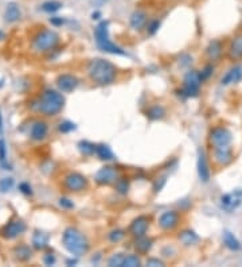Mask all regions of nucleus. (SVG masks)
<instances>
[{"label":"nucleus","mask_w":242,"mask_h":267,"mask_svg":"<svg viewBox=\"0 0 242 267\" xmlns=\"http://www.w3.org/2000/svg\"><path fill=\"white\" fill-rule=\"evenodd\" d=\"M224 244L229 250H232V251H238V250L241 249V243L238 242L237 238L230 231H225L224 232Z\"/></svg>","instance_id":"obj_29"},{"label":"nucleus","mask_w":242,"mask_h":267,"mask_svg":"<svg viewBox=\"0 0 242 267\" xmlns=\"http://www.w3.org/2000/svg\"><path fill=\"white\" fill-rule=\"evenodd\" d=\"M201 73V77H202V81H206V80H209L213 76V73H214V65L213 64H207L203 68V69L199 72Z\"/></svg>","instance_id":"obj_40"},{"label":"nucleus","mask_w":242,"mask_h":267,"mask_svg":"<svg viewBox=\"0 0 242 267\" xmlns=\"http://www.w3.org/2000/svg\"><path fill=\"white\" fill-rule=\"evenodd\" d=\"M114 190L117 192L121 196H127L129 192V188H131V184H129L128 178H125V177H120L119 180L114 182Z\"/></svg>","instance_id":"obj_30"},{"label":"nucleus","mask_w":242,"mask_h":267,"mask_svg":"<svg viewBox=\"0 0 242 267\" xmlns=\"http://www.w3.org/2000/svg\"><path fill=\"white\" fill-rule=\"evenodd\" d=\"M125 257H127V255H124V254L121 253L113 254L109 258V261H108V265H109L110 267H123Z\"/></svg>","instance_id":"obj_36"},{"label":"nucleus","mask_w":242,"mask_h":267,"mask_svg":"<svg viewBox=\"0 0 242 267\" xmlns=\"http://www.w3.org/2000/svg\"><path fill=\"white\" fill-rule=\"evenodd\" d=\"M94 39L97 42V46L100 47L101 50L109 53L114 55H125L127 53L117 46L116 43L110 41L109 37V22L108 20H101L100 23L97 24L94 28Z\"/></svg>","instance_id":"obj_4"},{"label":"nucleus","mask_w":242,"mask_h":267,"mask_svg":"<svg viewBox=\"0 0 242 267\" xmlns=\"http://www.w3.org/2000/svg\"><path fill=\"white\" fill-rule=\"evenodd\" d=\"M50 23L58 27V26H62L65 23V19L62 16H53V18H50Z\"/></svg>","instance_id":"obj_46"},{"label":"nucleus","mask_w":242,"mask_h":267,"mask_svg":"<svg viewBox=\"0 0 242 267\" xmlns=\"http://www.w3.org/2000/svg\"><path fill=\"white\" fill-rule=\"evenodd\" d=\"M14 255L19 262H27L32 258V250L27 244H18L14 249Z\"/></svg>","instance_id":"obj_26"},{"label":"nucleus","mask_w":242,"mask_h":267,"mask_svg":"<svg viewBox=\"0 0 242 267\" xmlns=\"http://www.w3.org/2000/svg\"><path fill=\"white\" fill-rule=\"evenodd\" d=\"M49 239L50 236L42 232V231H35L34 235H32V247L35 250H45L49 247Z\"/></svg>","instance_id":"obj_25"},{"label":"nucleus","mask_w":242,"mask_h":267,"mask_svg":"<svg viewBox=\"0 0 242 267\" xmlns=\"http://www.w3.org/2000/svg\"><path fill=\"white\" fill-rule=\"evenodd\" d=\"M78 84H80V80L74 74L70 73L61 74V76H58V79H57V87H58L61 92L64 93L73 92L74 89L78 87Z\"/></svg>","instance_id":"obj_16"},{"label":"nucleus","mask_w":242,"mask_h":267,"mask_svg":"<svg viewBox=\"0 0 242 267\" xmlns=\"http://www.w3.org/2000/svg\"><path fill=\"white\" fill-rule=\"evenodd\" d=\"M143 265L142 259L136 254H129L124 259L123 267H140Z\"/></svg>","instance_id":"obj_34"},{"label":"nucleus","mask_w":242,"mask_h":267,"mask_svg":"<svg viewBox=\"0 0 242 267\" xmlns=\"http://www.w3.org/2000/svg\"><path fill=\"white\" fill-rule=\"evenodd\" d=\"M86 73L93 83L105 87L114 83L117 77V68L105 58H93L87 62Z\"/></svg>","instance_id":"obj_1"},{"label":"nucleus","mask_w":242,"mask_h":267,"mask_svg":"<svg viewBox=\"0 0 242 267\" xmlns=\"http://www.w3.org/2000/svg\"><path fill=\"white\" fill-rule=\"evenodd\" d=\"M14 186V178H1L0 180V193H7Z\"/></svg>","instance_id":"obj_38"},{"label":"nucleus","mask_w":242,"mask_h":267,"mask_svg":"<svg viewBox=\"0 0 242 267\" xmlns=\"http://www.w3.org/2000/svg\"><path fill=\"white\" fill-rule=\"evenodd\" d=\"M32 106L35 107V111L45 116H55L64 110L65 97L62 93L54 89H46L42 93V96Z\"/></svg>","instance_id":"obj_3"},{"label":"nucleus","mask_w":242,"mask_h":267,"mask_svg":"<svg viewBox=\"0 0 242 267\" xmlns=\"http://www.w3.org/2000/svg\"><path fill=\"white\" fill-rule=\"evenodd\" d=\"M147 266H150V267H163L165 266V263L161 261V259L159 258H148L147 259V262H146Z\"/></svg>","instance_id":"obj_42"},{"label":"nucleus","mask_w":242,"mask_h":267,"mask_svg":"<svg viewBox=\"0 0 242 267\" xmlns=\"http://www.w3.org/2000/svg\"><path fill=\"white\" fill-rule=\"evenodd\" d=\"M43 263H45L46 266H53L55 263V257L54 254H46L45 257H43Z\"/></svg>","instance_id":"obj_45"},{"label":"nucleus","mask_w":242,"mask_h":267,"mask_svg":"<svg viewBox=\"0 0 242 267\" xmlns=\"http://www.w3.org/2000/svg\"><path fill=\"white\" fill-rule=\"evenodd\" d=\"M64 188L70 193H80L89 188V180L78 171H72L65 175Z\"/></svg>","instance_id":"obj_7"},{"label":"nucleus","mask_w":242,"mask_h":267,"mask_svg":"<svg viewBox=\"0 0 242 267\" xmlns=\"http://www.w3.org/2000/svg\"><path fill=\"white\" fill-rule=\"evenodd\" d=\"M62 7H64V4L61 3L60 0H47L41 5L42 11H45L47 14H54L57 11H60Z\"/></svg>","instance_id":"obj_31"},{"label":"nucleus","mask_w":242,"mask_h":267,"mask_svg":"<svg viewBox=\"0 0 242 267\" xmlns=\"http://www.w3.org/2000/svg\"><path fill=\"white\" fill-rule=\"evenodd\" d=\"M125 235H127V231L123 230V228H116L108 234V240L110 243H120L125 238Z\"/></svg>","instance_id":"obj_33"},{"label":"nucleus","mask_w":242,"mask_h":267,"mask_svg":"<svg viewBox=\"0 0 242 267\" xmlns=\"http://www.w3.org/2000/svg\"><path fill=\"white\" fill-rule=\"evenodd\" d=\"M202 77L201 73L198 70H188L187 73L184 74L183 77V85L180 89V95L184 97H197L201 92V85H202Z\"/></svg>","instance_id":"obj_6"},{"label":"nucleus","mask_w":242,"mask_h":267,"mask_svg":"<svg viewBox=\"0 0 242 267\" xmlns=\"http://www.w3.org/2000/svg\"><path fill=\"white\" fill-rule=\"evenodd\" d=\"M233 140V135L224 126H218L210 130L209 133V144L211 148L222 147V146H230V143Z\"/></svg>","instance_id":"obj_8"},{"label":"nucleus","mask_w":242,"mask_h":267,"mask_svg":"<svg viewBox=\"0 0 242 267\" xmlns=\"http://www.w3.org/2000/svg\"><path fill=\"white\" fill-rule=\"evenodd\" d=\"M178 240L183 247H192V246H197L199 243L201 238L192 230H183L179 232Z\"/></svg>","instance_id":"obj_21"},{"label":"nucleus","mask_w":242,"mask_h":267,"mask_svg":"<svg viewBox=\"0 0 242 267\" xmlns=\"http://www.w3.org/2000/svg\"><path fill=\"white\" fill-rule=\"evenodd\" d=\"M221 208L226 212H233L242 204V189H236L230 193L222 194L220 198Z\"/></svg>","instance_id":"obj_11"},{"label":"nucleus","mask_w":242,"mask_h":267,"mask_svg":"<svg viewBox=\"0 0 242 267\" xmlns=\"http://www.w3.org/2000/svg\"><path fill=\"white\" fill-rule=\"evenodd\" d=\"M4 18L5 22H8V23H15V22H18L19 19L22 18V11H20V7H19L18 3L11 1V3L7 4L4 11Z\"/></svg>","instance_id":"obj_24"},{"label":"nucleus","mask_w":242,"mask_h":267,"mask_svg":"<svg viewBox=\"0 0 242 267\" xmlns=\"http://www.w3.org/2000/svg\"><path fill=\"white\" fill-rule=\"evenodd\" d=\"M62 243L64 247L74 257L86 255L90 250V243L86 235L76 227H68L62 234Z\"/></svg>","instance_id":"obj_2"},{"label":"nucleus","mask_w":242,"mask_h":267,"mask_svg":"<svg viewBox=\"0 0 242 267\" xmlns=\"http://www.w3.org/2000/svg\"><path fill=\"white\" fill-rule=\"evenodd\" d=\"M3 134V116H1V111H0V135Z\"/></svg>","instance_id":"obj_48"},{"label":"nucleus","mask_w":242,"mask_h":267,"mask_svg":"<svg viewBox=\"0 0 242 267\" xmlns=\"http://www.w3.org/2000/svg\"><path fill=\"white\" fill-rule=\"evenodd\" d=\"M228 57L232 61H237L242 58V35L234 37L230 42L228 50Z\"/></svg>","instance_id":"obj_23"},{"label":"nucleus","mask_w":242,"mask_h":267,"mask_svg":"<svg viewBox=\"0 0 242 267\" xmlns=\"http://www.w3.org/2000/svg\"><path fill=\"white\" fill-rule=\"evenodd\" d=\"M96 155L100 158L101 161H114L116 158H114V154L112 151V148L105 144V143H101V144H97L96 146Z\"/></svg>","instance_id":"obj_27"},{"label":"nucleus","mask_w":242,"mask_h":267,"mask_svg":"<svg viewBox=\"0 0 242 267\" xmlns=\"http://www.w3.org/2000/svg\"><path fill=\"white\" fill-rule=\"evenodd\" d=\"M154 239L152 238H148L147 235L140 236V238H135V243H133V247L136 250L137 254H142V255H146L152 250L154 247Z\"/></svg>","instance_id":"obj_22"},{"label":"nucleus","mask_w":242,"mask_h":267,"mask_svg":"<svg viewBox=\"0 0 242 267\" xmlns=\"http://www.w3.org/2000/svg\"><path fill=\"white\" fill-rule=\"evenodd\" d=\"M96 146L94 143L89 142V140H81L78 143V150L81 151V154L86 155V157H90L93 154H96Z\"/></svg>","instance_id":"obj_32"},{"label":"nucleus","mask_w":242,"mask_h":267,"mask_svg":"<svg viewBox=\"0 0 242 267\" xmlns=\"http://www.w3.org/2000/svg\"><path fill=\"white\" fill-rule=\"evenodd\" d=\"M150 224H151V219L148 216H137L136 219H133L131 226L128 228V232L133 238H140V236L147 235L148 232V228H150Z\"/></svg>","instance_id":"obj_12"},{"label":"nucleus","mask_w":242,"mask_h":267,"mask_svg":"<svg viewBox=\"0 0 242 267\" xmlns=\"http://www.w3.org/2000/svg\"><path fill=\"white\" fill-rule=\"evenodd\" d=\"M213 158L217 165L228 166L230 165L234 159L233 148L230 146H222V147L213 148Z\"/></svg>","instance_id":"obj_14"},{"label":"nucleus","mask_w":242,"mask_h":267,"mask_svg":"<svg viewBox=\"0 0 242 267\" xmlns=\"http://www.w3.org/2000/svg\"><path fill=\"white\" fill-rule=\"evenodd\" d=\"M60 205L62 208H65V209H73L74 208L73 201H72V200H69V198H66V197L60 198Z\"/></svg>","instance_id":"obj_44"},{"label":"nucleus","mask_w":242,"mask_h":267,"mask_svg":"<svg viewBox=\"0 0 242 267\" xmlns=\"http://www.w3.org/2000/svg\"><path fill=\"white\" fill-rule=\"evenodd\" d=\"M180 223V215L176 211H165L160 215L158 226L163 231H174Z\"/></svg>","instance_id":"obj_13"},{"label":"nucleus","mask_w":242,"mask_h":267,"mask_svg":"<svg viewBox=\"0 0 242 267\" xmlns=\"http://www.w3.org/2000/svg\"><path fill=\"white\" fill-rule=\"evenodd\" d=\"M120 178L119 170L114 166H104L97 171L94 175V181L100 186H109L114 185V182Z\"/></svg>","instance_id":"obj_9"},{"label":"nucleus","mask_w":242,"mask_h":267,"mask_svg":"<svg viewBox=\"0 0 242 267\" xmlns=\"http://www.w3.org/2000/svg\"><path fill=\"white\" fill-rule=\"evenodd\" d=\"M147 22H148V15L143 9H135L129 16V26L135 31H142L143 28H146Z\"/></svg>","instance_id":"obj_17"},{"label":"nucleus","mask_w":242,"mask_h":267,"mask_svg":"<svg viewBox=\"0 0 242 267\" xmlns=\"http://www.w3.org/2000/svg\"><path fill=\"white\" fill-rule=\"evenodd\" d=\"M197 167H198V175L201 178L202 182L207 184L210 181L211 171L209 162H207V157H206V152L203 148L198 150V161H197Z\"/></svg>","instance_id":"obj_15"},{"label":"nucleus","mask_w":242,"mask_h":267,"mask_svg":"<svg viewBox=\"0 0 242 267\" xmlns=\"http://www.w3.org/2000/svg\"><path fill=\"white\" fill-rule=\"evenodd\" d=\"M101 18V12L100 11H94V12H93V14H91V19H93V20H98V19Z\"/></svg>","instance_id":"obj_47"},{"label":"nucleus","mask_w":242,"mask_h":267,"mask_svg":"<svg viewBox=\"0 0 242 267\" xmlns=\"http://www.w3.org/2000/svg\"><path fill=\"white\" fill-rule=\"evenodd\" d=\"M160 26H161L160 19H158V18L150 19V20L147 22V26H146L147 34H148V35H155L156 32L159 31Z\"/></svg>","instance_id":"obj_35"},{"label":"nucleus","mask_w":242,"mask_h":267,"mask_svg":"<svg viewBox=\"0 0 242 267\" xmlns=\"http://www.w3.org/2000/svg\"><path fill=\"white\" fill-rule=\"evenodd\" d=\"M0 163L1 166L7 167V170H9V166L7 165V147H5L4 139H0Z\"/></svg>","instance_id":"obj_37"},{"label":"nucleus","mask_w":242,"mask_h":267,"mask_svg":"<svg viewBox=\"0 0 242 267\" xmlns=\"http://www.w3.org/2000/svg\"><path fill=\"white\" fill-rule=\"evenodd\" d=\"M76 129H77V126L74 125L73 122H69V120L62 122V123H60V126H58V130H60V133L62 134L72 133V131H74Z\"/></svg>","instance_id":"obj_39"},{"label":"nucleus","mask_w":242,"mask_h":267,"mask_svg":"<svg viewBox=\"0 0 242 267\" xmlns=\"http://www.w3.org/2000/svg\"><path fill=\"white\" fill-rule=\"evenodd\" d=\"M1 37H3V34H1V32H0V38H1Z\"/></svg>","instance_id":"obj_49"},{"label":"nucleus","mask_w":242,"mask_h":267,"mask_svg":"<svg viewBox=\"0 0 242 267\" xmlns=\"http://www.w3.org/2000/svg\"><path fill=\"white\" fill-rule=\"evenodd\" d=\"M19 190H20L23 194H26V196H31L32 194L31 186H30V184H27V182H22V184L19 185Z\"/></svg>","instance_id":"obj_43"},{"label":"nucleus","mask_w":242,"mask_h":267,"mask_svg":"<svg viewBox=\"0 0 242 267\" xmlns=\"http://www.w3.org/2000/svg\"><path fill=\"white\" fill-rule=\"evenodd\" d=\"M146 116L150 120H161L165 118L164 107L155 104V106L148 107L146 111Z\"/></svg>","instance_id":"obj_28"},{"label":"nucleus","mask_w":242,"mask_h":267,"mask_svg":"<svg viewBox=\"0 0 242 267\" xmlns=\"http://www.w3.org/2000/svg\"><path fill=\"white\" fill-rule=\"evenodd\" d=\"M60 43V35L54 30L43 28L32 39V47L38 51H50Z\"/></svg>","instance_id":"obj_5"},{"label":"nucleus","mask_w":242,"mask_h":267,"mask_svg":"<svg viewBox=\"0 0 242 267\" xmlns=\"http://www.w3.org/2000/svg\"><path fill=\"white\" fill-rule=\"evenodd\" d=\"M206 57L213 62V61H218L222 57V53H224V43L220 41V39H213L210 41V43L206 47Z\"/></svg>","instance_id":"obj_20"},{"label":"nucleus","mask_w":242,"mask_h":267,"mask_svg":"<svg viewBox=\"0 0 242 267\" xmlns=\"http://www.w3.org/2000/svg\"><path fill=\"white\" fill-rule=\"evenodd\" d=\"M26 223L20 219H14V220H9L5 226L1 227L0 230V236L4 238L7 240H12L15 238L20 236L26 231Z\"/></svg>","instance_id":"obj_10"},{"label":"nucleus","mask_w":242,"mask_h":267,"mask_svg":"<svg viewBox=\"0 0 242 267\" xmlns=\"http://www.w3.org/2000/svg\"><path fill=\"white\" fill-rule=\"evenodd\" d=\"M165 182H167V175H163V177L158 178V181L154 185V193H159L160 190L164 188Z\"/></svg>","instance_id":"obj_41"},{"label":"nucleus","mask_w":242,"mask_h":267,"mask_svg":"<svg viewBox=\"0 0 242 267\" xmlns=\"http://www.w3.org/2000/svg\"><path fill=\"white\" fill-rule=\"evenodd\" d=\"M47 133H49L47 123L43 120H37L32 123L31 129H30V138L35 142H41L47 136Z\"/></svg>","instance_id":"obj_18"},{"label":"nucleus","mask_w":242,"mask_h":267,"mask_svg":"<svg viewBox=\"0 0 242 267\" xmlns=\"http://www.w3.org/2000/svg\"><path fill=\"white\" fill-rule=\"evenodd\" d=\"M242 79V66L241 65H236L232 69L226 72L224 77L221 79V85L228 87V85H233V84L240 83Z\"/></svg>","instance_id":"obj_19"}]
</instances>
